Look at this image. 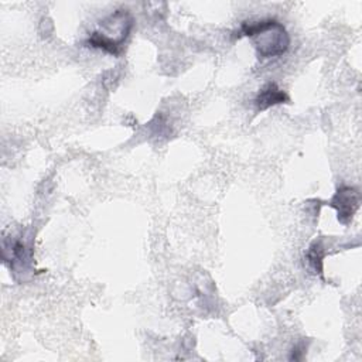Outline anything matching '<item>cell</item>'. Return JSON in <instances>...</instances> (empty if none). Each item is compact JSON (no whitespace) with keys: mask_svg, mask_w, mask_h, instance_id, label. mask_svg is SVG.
Returning a JSON list of instances; mask_svg holds the SVG:
<instances>
[{"mask_svg":"<svg viewBox=\"0 0 362 362\" xmlns=\"http://www.w3.org/2000/svg\"><path fill=\"white\" fill-rule=\"evenodd\" d=\"M240 35L253 38L259 58L283 55L290 45V37L286 27L274 18L243 21L240 25Z\"/></svg>","mask_w":362,"mask_h":362,"instance_id":"obj_1","label":"cell"},{"mask_svg":"<svg viewBox=\"0 0 362 362\" xmlns=\"http://www.w3.org/2000/svg\"><path fill=\"white\" fill-rule=\"evenodd\" d=\"M133 28V17L126 8H119L100 21V30L92 31L86 45L112 55H120L123 44Z\"/></svg>","mask_w":362,"mask_h":362,"instance_id":"obj_2","label":"cell"},{"mask_svg":"<svg viewBox=\"0 0 362 362\" xmlns=\"http://www.w3.org/2000/svg\"><path fill=\"white\" fill-rule=\"evenodd\" d=\"M325 204L337 211V218L341 223L348 225V223H351L355 212L359 208L361 194L354 187L342 185L337 189L334 197Z\"/></svg>","mask_w":362,"mask_h":362,"instance_id":"obj_3","label":"cell"},{"mask_svg":"<svg viewBox=\"0 0 362 362\" xmlns=\"http://www.w3.org/2000/svg\"><path fill=\"white\" fill-rule=\"evenodd\" d=\"M3 260L10 266L14 273H20L24 279V274L30 272L33 253L31 247L20 239L16 240H3Z\"/></svg>","mask_w":362,"mask_h":362,"instance_id":"obj_4","label":"cell"},{"mask_svg":"<svg viewBox=\"0 0 362 362\" xmlns=\"http://www.w3.org/2000/svg\"><path fill=\"white\" fill-rule=\"evenodd\" d=\"M288 96L287 93L277 86L276 82H267L256 95L255 106L257 110H266L272 106L287 103Z\"/></svg>","mask_w":362,"mask_h":362,"instance_id":"obj_5","label":"cell"},{"mask_svg":"<svg viewBox=\"0 0 362 362\" xmlns=\"http://www.w3.org/2000/svg\"><path fill=\"white\" fill-rule=\"evenodd\" d=\"M324 249H325L324 240L318 239L310 245L308 252H307V259H308L310 266L315 270V273H318L321 276H322V262L327 255V252Z\"/></svg>","mask_w":362,"mask_h":362,"instance_id":"obj_6","label":"cell"},{"mask_svg":"<svg viewBox=\"0 0 362 362\" xmlns=\"http://www.w3.org/2000/svg\"><path fill=\"white\" fill-rule=\"evenodd\" d=\"M304 351H305V345H304V342H300L298 345H296V346H294V349H293V352H291L290 359H296V361L301 359V358H303V355H304Z\"/></svg>","mask_w":362,"mask_h":362,"instance_id":"obj_7","label":"cell"}]
</instances>
